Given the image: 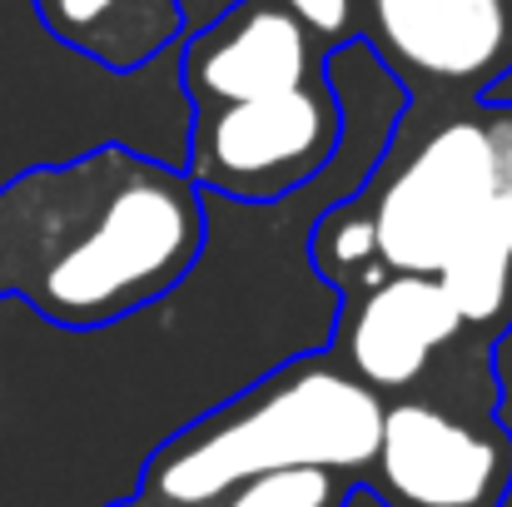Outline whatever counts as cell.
Returning <instances> with one entry per match:
<instances>
[{"label":"cell","instance_id":"obj_1","mask_svg":"<svg viewBox=\"0 0 512 507\" xmlns=\"http://www.w3.org/2000/svg\"><path fill=\"white\" fill-rule=\"evenodd\" d=\"M199 249V184L155 155L105 145L0 189V294L65 329H100L165 299Z\"/></svg>","mask_w":512,"mask_h":507},{"label":"cell","instance_id":"obj_2","mask_svg":"<svg viewBox=\"0 0 512 507\" xmlns=\"http://www.w3.org/2000/svg\"><path fill=\"white\" fill-rule=\"evenodd\" d=\"M383 403L368 383L329 363H294L170 438L150 468L135 507H204L224 488L274 468L368 473L378 453Z\"/></svg>","mask_w":512,"mask_h":507},{"label":"cell","instance_id":"obj_3","mask_svg":"<svg viewBox=\"0 0 512 507\" xmlns=\"http://www.w3.org/2000/svg\"><path fill=\"white\" fill-rule=\"evenodd\" d=\"M512 189L488 120L438 125L373 194V249L393 274H438L483 209Z\"/></svg>","mask_w":512,"mask_h":507},{"label":"cell","instance_id":"obj_4","mask_svg":"<svg viewBox=\"0 0 512 507\" xmlns=\"http://www.w3.org/2000/svg\"><path fill=\"white\" fill-rule=\"evenodd\" d=\"M339 105L314 80L284 95L214 105L199 115L189 179L229 199H279L339 150Z\"/></svg>","mask_w":512,"mask_h":507},{"label":"cell","instance_id":"obj_5","mask_svg":"<svg viewBox=\"0 0 512 507\" xmlns=\"http://www.w3.org/2000/svg\"><path fill=\"white\" fill-rule=\"evenodd\" d=\"M373 478L388 507H503L512 448L423 398H403L383 408Z\"/></svg>","mask_w":512,"mask_h":507},{"label":"cell","instance_id":"obj_6","mask_svg":"<svg viewBox=\"0 0 512 507\" xmlns=\"http://www.w3.org/2000/svg\"><path fill=\"white\" fill-rule=\"evenodd\" d=\"M309 80H314L309 35L299 15L274 0H239L184 50V85L204 110L284 95Z\"/></svg>","mask_w":512,"mask_h":507},{"label":"cell","instance_id":"obj_7","mask_svg":"<svg viewBox=\"0 0 512 507\" xmlns=\"http://www.w3.org/2000/svg\"><path fill=\"white\" fill-rule=\"evenodd\" d=\"M383 50L438 85H483L512 70V0H373Z\"/></svg>","mask_w":512,"mask_h":507},{"label":"cell","instance_id":"obj_8","mask_svg":"<svg viewBox=\"0 0 512 507\" xmlns=\"http://www.w3.org/2000/svg\"><path fill=\"white\" fill-rule=\"evenodd\" d=\"M463 329V314L433 274H383L353 309L343 329V353L358 383L408 388L433 353Z\"/></svg>","mask_w":512,"mask_h":507},{"label":"cell","instance_id":"obj_9","mask_svg":"<svg viewBox=\"0 0 512 507\" xmlns=\"http://www.w3.org/2000/svg\"><path fill=\"white\" fill-rule=\"evenodd\" d=\"M50 25L95 65L130 75L179 35V0H50Z\"/></svg>","mask_w":512,"mask_h":507},{"label":"cell","instance_id":"obj_10","mask_svg":"<svg viewBox=\"0 0 512 507\" xmlns=\"http://www.w3.org/2000/svg\"><path fill=\"white\" fill-rule=\"evenodd\" d=\"M463 324H483L503 309L512 284V189H503L483 219L468 229V239L448 254V264L433 274Z\"/></svg>","mask_w":512,"mask_h":507},{"label":"cell","instance_id":"obj_11","mask_svg":"<svg viewBox=\"0 0 512 507\" xmlns=\"http://www.w3.org/2000/svg\"><path fill=\"white\" fill-rule=\"evenodd\" d=\"M348 493H353V478L334 468H274V473H254L224 488L204 507H343Z\"/></svg>","mask_w":512,"mask_h":507},{"label":"cell","instance_id":"obj_12","mask_svg":"<svg viewBox=\"0 0 512 507\" xmlns=\"http://www.w3.org/2000/svg\"><path fill=\"white\" fill-rule=\"evenodd\" d=\"M319 259L329 264V274L358 269V264H373V259H378V249H373V219L334 214V219L319 229Z\"/></svg>","mask_w":512,"mask_h":507},{"label":"cell","instance_id":"obj_13","mask_svg":"<svg viewBox=\"0 0 512 507\" xmlns=\"http://www.w3.org/2000/svg\"><path fill=\"white\" fill-rule=\"evenodd\" d=\"M294 15H299V25H309V30H319V35H339L343 25H348V0H284Z\"/></svg>","mask_w":512,"mask_h":507}]
</instances>
